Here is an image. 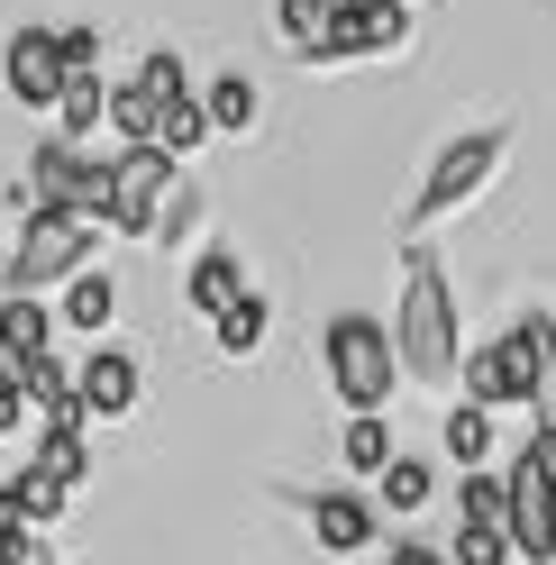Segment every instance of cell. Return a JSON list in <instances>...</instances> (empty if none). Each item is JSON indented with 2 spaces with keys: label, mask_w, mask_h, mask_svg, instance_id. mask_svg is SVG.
<instances>
[{
  "label": "cell",
  "mask_w": 556,
  "mask_h": 565,
  "mask_svg": "<svg viewBox=\"0 0 556 565\" xmlns=\"http://www.w3.org/2000/svg\"><path fill=\"white\" fill-rule=\"evenodd\" d=\"M393 347H402V374L429 383V393H457L466 383V347H457V282L429 246L402 256V310H393Z\"/></svg>",
  "instance_id": "cell-1"
},
{
  "label": "cell",
  "mask_w": 556,
  "mask_h": 565,
  "mask_svg": "<svg viewBox=\"0 0 556 565\" xmlns=\"http://www.w3.org/2000/svg\"><path fill=\"white\" fill-rule=\"evenodd\" d=\"M320 356H329V383H338L346 419H356V411H384V402L402 393V347H393V329L374 320V310H338L329 338H320Z\"/></svg>",
  "instance_id": "cell-2"
},
{
  "label": "cell",
  "mask_w": 556,
  "mask_h": 565,
  "mask_svg": "<svg viewBox=\"0 0 556 565\" xmlns=\"http://www.w3.org/2000/svg\"><path fill=\"white\" fill-rule=\"evenodd\" d=\"M92 237L100 220H74V210H28L19 246H10V292H64L74 274H92Z\"/></svg>",
  "instance_id": "cell-3"
},
{
  "label": "cell",
  "mask_w": 556,
  "mask_h": 565,
  "mask_svg": "<svg viewBox=\"0 0 556 565\" xmlns=\"http://www.w3.org/2000/svg\"><path fill=\"white\" fill-rule=\"evenodd\" d=\"M28 210H74V220H100L110 228V164L74 137H46L28 156Z\"/></svg>",
  "instance_id": "cell-4"
},
{
  "label": "cell",
  "mask_w": 556,
  "mask_h": 565,
  "mask_svg": "<svg viewBox=\"0 0 556 565\" xmlns=\"http://www.w3.org/2000/svg\"><path fill=\"white\" fill-rule=\"evenodd\" d=\"M502 156H511V137H502V128H466L457 147L429 164V183L410 192V228H429V220H447V210H466V201L502 173Z\"/></svg>",
  "instance_id": "cell-5"
},
{
  "label": "cell",
  "mask_w": 556,
  "mask_h": 565,
  "mask_svg": "<svg viewBox=\"0 0 556 565\" xmlns=\"http://www.w3.org/2000/svg\"><path fill=\"white\" fill-rule=\"evenodd\" d=\"M173 147H128L119 164H110V228L119 237H156L164 220H173Z\"/></svg>",
  "instance_id": "cell-6"
},
{
  "label": "cell",
  "mask_w": 556,
  "mask_h": 565,
  "mask_svg": "<svg viewBox=\"0 0 556 565\" xmlns=\"http://www.w3.org/2000/svg\"><path fill=\"white\" fill-rule=\"evenodd\" d=\"M0 83H10L19 110H55L74 92V64H64V28H19L10 55H0Z\"/></svg>",
  "instance_id": "cell-7"
},
{
  "label": "cell",
  "mask_w": 556,
  "mask_h": 565,
  "mask_svg": "<svg viewBox=\"0 0 556 565\" xmlns=\"http://www.w3.org/2000/svg\"><path fill=\"white\" fill-rule=\"evenodd\" d=\"M457 402L530 411V329H502L493 347H466V383H457Z\"/></svg>",
  "instance_id": "cell-8"
},
{
  "label": "cell",
  "mask_w": 556,
  "mask_h": 565,
  "mask_svg": "<svg viewBox=\"0 0 556 565\" xmlns=\"http://www.w3.org/2000/svg\"><path fill=\"white\" fill-rule=\"evenodd\" d=\"M374 539H384V511L365 492H310V547L320 556H365Z\"/></svg>",
  "instance_id": "cell-9"
},
{
  "label": "cell",
  "mask_w": 556,
  "mask_h": 565,
  "mask_svg": "<svg viewBox=\"0 0 556 565\" xmlns=\"http://www.w3.org/2000/svg\"><path fill=\"white\" fill-rule=\"evenodd\" d=\"M511 547L520 565H556V483L538 466H511Z\"/></svg>",
  "instance_id": "cell-10"
},
{
  "label": "cell",
  "mask_w": 556,
  "mask_h": 565,
  "mask_svg": "<svg viewBox=\"0 0 556 565\" xmlns=\"http://www.w3.org/2000/svg\"><path fill=\"white\" fill-rule=\"evenodd\" d=\"M183 292H192V310H201V320H228V310H237V301L256 292V282H247V256H237L228 237H220V246H201V256H192V282H183Z\"/></svg>",
  "instance_id": "cell-11"
},
{
  "label": "cell",
  "mask_w": 556,
  "mask_h": 565,
  "mask_svg": "<svg viewBox=\"0 0 556 565\" xmlns=\"http://www.w3.org/2000/svg\"><path fill=\"white\" fill-rule=\"evenodd\" d=\"M83 411H92V419H128V411H137V356L92 347V356H83Z\"/></svg>",
  "instance_id": "cell-12"
},
{
  "label": "cell",
  "mask_w": 556,
  "mask_h": 565,
  "mask_svg": "<svg viewBox=\"0 0 556 565\" xmlns=\"http://www.w3.org/2000/svg\"><path fill=\"white\" fill-rule=\"evenodd\" d=\"M28 402H38L46 429H92V411H83V365L38 356V365H28Z\"/></svg>",
  "instance_id": "cell-13"
},
{
  "label": "cell",
  "mask_w": 556,
  "mask_h": 565,
  "mask_svg": "<svg viewBox=\"0 0 556 565\" xmlns=\"http://www.w3.org/2000/svg\"><path fill=\"white\" fill-rule=\"evenodd\" d=\"M402 38H410V10H402V0H365V10H356V19L338 28L329 64H346V55H393Z\"/></svg>",
  "instance_id": "cell-14"
},
{
  "label": "cell",
  "mask_w": 556,
  "mask_h": 565,
  "mask_svg": "<svg viewBox=\"0 0 556 565\" xmlns=\"http://www.w3.org/2000/svg\"><path fill=\"white\" fill-rule=\"evenodd\" d=\"M28 475H46V483H64V492H83V475H92V438H83V429H46L38 456H28Z\"/></svg>",
  "instance_id": "cell-15"
},
{
  "label": "cell",
  "mask_w": 556,
  "mask_h": 565,
  "mask_svg": "<svg viewBox=\"0 0 556 565\" xmlns=\"http://www.w3.org/2000/svg\"><path fill=\"white\" fill-rule=\"evenodd\" d=\"M438 447L457 456V475H474L483 456H493V411H483V402H457V411H447V429H438Z\"/></svg>",
  "instance_id": "cell-16"
},
{
  "label": "cell",
  "mask_w": 556,
  "mask_h": 565,
  "mask_svg": "<svg viewBox=\"0 0 556 565\" xmlns=\"http://www.w3.org/2000/svg\"><path fill=\"white\" fill-rule=\"evenodd\" d=\"M110 128L128 137V147H164V100L147 83H119L110 92Z\"/></svg>",
  "instance_id": "cell-17"
},
{
  "label": "cell",
  "mask_w": 556,
  "mask_h": 565,
  "mask_svg": "<svg viewBox=\"0 0 556 565\" xmlns=\"http://www.w3.org/2000/svg\"><path fill=\"white\" fill-rule=\"evenodd\" d=\"M100 119H110V83H100V74H74V92L55 100V137H74V147H83Z\"/></svg>",
  "instance_id": "cell-18"
},
{
  "label": "cell",
  "mask_w": 556,
  "mask_h": 565,
  "mask_svg": "<svg viewBox=\"0 0 556 565\" xmlns=\"http://www.w3.org/2000/svg\"><path fill=\"white\" fill-rule=\"evenodd\" d=\"M110 310H119V282L100 274V265L64 282V329H110Z\"/></svg>",
  "instance_id": "cell-19"
},
{
  "label": "cell",
  "mask_w": 556,
  "mask_h": 565,
  "mask_svg": "<svg viewBox=\"0 0 556 565\" xmlns=\"http://www.w3.org/2000/svg\"><path fill=\"white\" fill-rule=\"evenodd\" d=\"M466 529H511V475H457Z\"/></svg>",
  "instance_id": "cell-20"
},
{
  "label": "cell",
  "mask_w": 556,
  "mask_h": 565,
  "mask_svg": "<svg viewBox=\"0 0 556 565\" xmlns=\"http://www.w3.org/2000/svg\"><path fill=\"white\" fill-rule=\"evenodd\" d=\"M393 429H384V411H356V419H346V466H356V475H393Z\"/></svg>",
  "instance_id": "cell-21"
},
{
  "label": "cell",
  "mask_w": 556,
  "mask_h": 565,
  "mask_svg": "<svg viewBox=\"0 0 556 565\" xmlns=\"http://www.w3.org/2000/svg\"><path fill=\"white\" fill-rule=\"evenodd\" d=\"M201 110H211V128L247 137V128H256V83H247V74H220L211 92H201Z\"/></svg>",
  "instance_id": "cell-22"
},
{
  "label": "cell",
  "mask_w": 556,
  "mask_h": 565,
  "mask_svg": "<svg viewBox=\"0 0 556 565\" xmlns=\"http://www.w3.org/2000/svg\"><path fill=\"white\" fill-rule=\"evenodd\" d=\"M265 320H274L265 292H247V301L228 310V320H211V329H220V356H256V347H265Z\"/></svg>",
  "instance_id": "cell-23"
},
{
  "label": "cell",
  "mask_w": 556,
  "mask_h": 565,
  "mask_svg": "<svg viewBox=\"0 0 556 565\" xmlns=\"http://www.w3.org/2000/svg\"><path fill=\"white\" fill-rule=\"evenodd\" d=\"M429 492H438V466H429V456H393V475H384V502H393V511H420Z\"/></svg>",
  "instance_id": "cell-24"
},
{
  "label": "cell",
  "mask_w": 556,
  "mask_h": 565,
  "mask_svg": "<svg viewBox=\"0 0 556 565\" xmlns=\"http://www.w3.org/2000/svg\"><path fill=\"white\" fill-rule=\"evenodd\" d=\"M0 329H10L28 356H46V329H55V320H46V301H38V292H10V301H0Z\"/></svg>",
  "instance_id": "cell-25"
},
{
  "label": "cell",
  "mask_w": 556,
  "mask_h": 565,
  "mask_svg": "<svg viewBox=\"0 0 556 565\" xmlns=\"http://www.w3.org/2000/svg\"><path fill=\"white\" fill-rule=\"evenodd\" d=\"M10 492H19V520H28V529H46V520H55L64 502H74V492H64V483H46V475H28V466L10 475Z\"/></svg>",
  "instance_id": "cell-26"
},
{
  "label": "cell",
  "mask_w": 556,
  "mask_h": 565,
  "mask_svg": "<svg viewBox=\"0 0 556 565\" xmlns=\"http://www.w3.org/2000/svg\"><path fill=\"white\" fill-rule=\"evenodd\" d=\"M447 565H520V547H511V529H466L457 520V556Z\"/></svg>",
  "instance_id": "cell-27"
},
{
  "label": "cell",
  "mask_w": 556,
  "mask_h": 565,
  "mask_svg": "<svg viewBox=\"0 0 556 565\" xmlns=\"http://www.w3.org/2000/svg\"><path fill=\"white\" fill-rule=\"evenodd\" d=\"M520 466H538L556 483V419H530V447H520Z\"/></svg>",
  "instance_id": "cell-28"
},
{
  "label": "cell",
  "mask_w": 556,
  "mask_h": 565,
  "mask_svg": "<svg viewBox=\"0 0 556 565\" xmlns=\"http://www.w3.org/2000/svg\"><path fill=\"white\" fill-rule=\"evenodd\" d=\"M28 411H38V402H28V383H0V438H19Z\"/></svg>",
  "instance_id": "cell-29"
},
{
  "label": "cell",
  "mask_w": 556,
  "mask_h": 565,
  "mask_svg": "<svg viewBox=\"0 0 556 565\" xmlns=\"http://www.w3.org/2000/svg\"><path fill=\"white\" fill-rule=\"evenodd\" d=\"M64 64H74V74H92V64H100V38H92V28H64Z\"/></svg>",
  "instance_id": "cell-30"
},
{
  "label": "cell",
  "mask_w": 556,
  "mask_h": 565,
  "mask_svg": "<svg viewBox=\"0 0 556 565\" xmlns=\"http://www.w3.org/2000/svg\"><path fill=\"white\" fill-rule=\"evenodd\" d=\"M384 565H447V547H420V539H393Z\"/></svg>",
  "instance_id": "cell-31"
},
{
  "label": "cell",
  "mask_w": 556,
  "mask_h": 565,
  "mask_svg": "<svg viewBox=\"0 0 556 565\" xmlns=\"http://www.w3.org/2000/svg\"><path fill=\"white\" fill-rule=\"evenodd\" d=\"M28 365H38V356H28V347H19L10 329H0V383H28Z\"/></svg>",
  "instance_id": "cell-32"
},
{
  "label": "cell",
  "mask_w": 556,
  "mask_h": 565,
  "mask_svg": "<svg viewBox=\"0 0 556 565\" xmlns=\"http://www.w3.org/2000/svg\"><path fill=\"white\" fill-rule=\"evenodd\" d=\"M0 292H10V256H0Z\"/></svg>",
  "instance_id": "cell-33"
}]
</instances>
